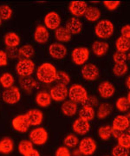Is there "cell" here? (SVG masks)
<instances>
[{
  "instance_id": "6da1fadb",
  "label": "cell",
  "mask_w": 130,
  "mask_h": 156,
  "mask_svg": "<svg viewBox=\"0 0 130 156\" xmlns=\"http://www.w3.org/2000/svg\"><path fill=\"white\" fill-rule=\"evenodd\" d=\"M57 71L55 66L50 62L41 64L37 70V77L41 83H51L56 81Z\"/></svg>"
},
{
  "instance_id": "7a4b0ae2",
  "label": "cell",
  "mask_w": 130,
  "mask_h": 156,
  "mask_svg": "<svg viewBox=\"0 0 130 156\" xmlns=\"http://www.w3.org/2000/svg\"><path fill=\"white\" fill-rule=\"evenodd\" d=\"M96 36L101 39L109 38L114 31V26L113 23L109 20H101L96 24L95 29Z\"/></svg>"
},
{
  "instance_id": "3957f363",
  "label": "cell",
  "mask_w": 130,
  "mask_h": 156,
  "mask_svg": "<svg viewBox=\"0 0 130 156\" xmlns=\"http://www.w3.org/2000/svg\"><path fill=\"white\" fill-rule=\"evenodd\" d=\"M88 96L86 89L79 84H74L69 89V97L76 103H83Z\"/></svg>"
},
{
  "instance_id": "277c9868",
  "label": "cell",
  "mask_w": 130,
  "mask_h": 156,
  "mask_svg": "<svg viewBox=\"0 0 130 156\" xmlns=\"http://www.w3.org/2000/svg\"><path fill=\"white\" fill-rule=\"evenodd\" d=\"M34 69L35 63L31 59H21L16 65V71L22 77L30 76Z\"/></svg>"
},
{
  "instance_id": "5b68a950",
  "label": "cell",
  "mask_w": 130,
  "mask_h": 156,
  "mask_svg": "<svg viewBox=\"0 0 130 156\" xmlns=\"http://www.w3.org/2000/svg\"><path fill=\"white\" fill-rule=\"evenodd\" d=\"M29 136L30 140L36 145H44L48 140V133L45 128H34L30 131Z\"/></svg>"
},
{
  "instance_id": "8992f818",
  "label": "cell",
  "mask_w": 130,
  "mask_h": 156,
  "mask_svg": "<svg viewBox=\"0 0 130 156\" xmlns=\"http://www.w3.org/2000/svg\"><path fill=\"white\" fill-rule=\"evenodd\" d=\"M96 141L90 137H85L80 141L79 152L84 156L92 155L96 150Z\"/></svg>"
},
{
  "instance_id": "52a82bcc",
  "label": "cell",
  "mask_w": 130,
  "mask_h": 156,
  "mask_svg": "<svg viewBox=\"0 0 130 156\" xmlns=\"http://www.w3.org/2000/svg\"><path fill=\"white\" fill-rule=\"evenodd\" d=\"M71 56L76 65H83L90 58V50L85 47H78L73 50Z\"/></svg>"
},
{
  "instance_id": "ba28073f",
  "label": "cell",
  "mask_w": 130,
  "mask_h": 156,
  "mask_svg": "<svg viewBox=\"0 0 130 156\" xmlns=\"http://www.w3.org/2000/svg\"><path fill=\"white\" fill-rule=\"evenodd\" d=\"M21 99V93L17 87L12 86L3 92V100L8 104H16Z\"/></svg>"
},
{
  "instance_id": "9c48e42d",
  "label": "cell",
  "mask_w": 130,
  "mask_h": 156,
  "mask_svg": "<svg viewBox=\"0 0 130 156\" xmlns=\"http://www.w3.org/2000/svg\"><path fill=\"white\" fill-rule=\"evenodd\" d=\"M50 95L51 99L56 101H64L69 95V89L67 86L62 84H57L54 86L50 91Z\"/></svg>"
},
{
  "instance_id": "30bf717a",
  "label": "cell",
  "mask_w": 130,
  "mask_h": 156,
  "mask_svg": "<svg viewBox=\"0 0 130 156\" xmlns=\"http://www.w3.org/2000/svg\"><path fill=\"white\" fill-rule=\"evenodd\" d=\"M12 126L15 130H17L20 133H25L30 128V122L26 114L20 115L16 116L12 121Z\"/></svg>"
},
{
  "instance_id": "8fae6325",
  "label": "cell",
  "mask_w": 130,
  "mask_h": 156,
  "mask_svg": "<svg viewBox=\"0 0 130 156\" xmlns=\"http://www.w3.org/2000/svg\"><path fill=\"white\" fill-rule=\"evenodd\" d=\"M82 75L87 81H95L99 76V69L95 64L88 63L82 69Z\"/></svg>"
},
{
  "instance_id": "7c38bea8",
  "label": "cell",
  "mask_w": 130,
  "mask_h": 156,
  "mask_svg": "<svg viewBox=\"0 0 130 156\" xmlns=\"http://www.w3.org/2000/svg\"><path fill=\"white\" fill-rule=\"evenodd\" d=\"M69 11L76 17L83 16L88 9V5L84 1H72L69 4Z\"/></svg>"
},
{
  "instance_id": "4fadbf2b",
  "label": "cell",
  "mask_w": 130,
  "mask_h": 156,
  "mask_svg": "<svg viewBox=\"0 0 130 156\" xmlns=\"http://www.w3.org/2000/svg\"><path fill=\"white\" fill-rule=\"evenodd\" d=\"M49 52L53 58L55 59H62L67 55V49L62 44L54 43L49 47Z\"/></svg>"
},
{
  "instance_id": "5bb4252c",
  "label": "cell",
  "mask_w": 130,
  "mask_h": 156,
  "mask_svg": "<svg viewBox=\"0 0 130 156\" xmlns=\"http://www.w3.org/2000/svg\"><path fill=\"white\" fill-rule=\"evenodd\" d=\"M44 24L48 29L57 30L61 24V17L57 12H49L44 17Z\"/></svg>"
},
{
  "instance_id": "9a60e30c",
  "label": "cell",
  "mask_w": 130,
  "mask_h": 156,
  "mask_svg": "<svg viewBox=\"0 0 130 156\" xmlns=\"http://www.w3.org/2000/svg\"><path fill=\"white\" fill-rule=\"evenodd\" d=\"M72 128L75 131V133L76 134L83 135L86 134L90 129V124L89 122L85 121L83 119L78 118L74 122L73 125H72Z\"/></svg>"
},
{
  "instance_id": "2e32d148",
  "label": "cell",
  "mask_w": 130,
  "mask_h": 156,
  "mask_svg": "<svg viewBox=\"0 0 130 156\" xmlns=\"http://www.w3.org/2000/svg\"><path fill=\"white\" fill-rule=\"evenodd\" d=\"M26 115L30 126H38L43 122L44 115L39 109H30L26 113Z\"/></svg>"
},
{
  "instance_id": "e0dca14e",
  "label": "cell",
  "mask_w": 130,
  "mask_h": 156,
  "mask_svg": "<svg viewBox=\"0 0 130 156\" xmlns=\"http://www.w3.org/2000/svg\"><path fill=\"white\" fill-rule=\"evenodd\" d=\"M115 89L114 85L109 82H103L98 86V92L102 98H110L114 94Z\"/></svg>"
},
{
  "instance_id": "ac0fdd59",
  "label": "cell",
  "mask_w": 130,
  "mask_h": 156,
  "mask_svg": "<svg viewBox=\"0 0 130 156\" xmlns=\"http://www.w3.org/2000/svg\"><path fill=\"white\" fill-rule=\"evenodd\" d=\"M129 126V122L126 115H117L114 119L113 122H112V128L121 132L127 130Z\"/></svg>"
},
{
  "instance_id": "d6986e66",
  "label": "cell",
  "mask_w": 130,
  "mask_h": 156,
  "mask_svg": "<svg viewBox=\"0 0 130 156\" xmlns=\"http://www.w3.org/2000/svg\"><path fill=\"white\" fill-rule=\"evenodd\" d=\"M65 28L71 35H76V34H79L82 31L83 24H82V22L79 20V18L72 17L66 23Z\"/></svg>"
},
{
  "instance_id": "ffe728a7",
  "label": "cell",
  "mask_w": 130,
  "mask_h": 156,
  "mask_svg": "<svg viewBox=\"0 0 130 156\" xmlns=\"http://www.w3.org/2000/svg\"><path fill=\"white\" fill-rule=\"evenodd\" d=\"M34 38L38 44H45L49 39V31L47 28L43 25L37 26L35 30Z\"/></svg>"
},
{
  "instance_id": "44dd1931",
  "label": "cell",
  "mask_w": 130,
  "mask_h": 156,
  "mask_svg": "<svg viewBox=\"0 0 130 156\" xmlns=\"http://www.w3.org/2000/svg\"><path fill=\"white\" fill-rule=\"evenodd\" d=\"M109 49V45L104 41H96L92 44V51L97 56H104Z\"/></svg>"
},
{
  "instance_id": "7402d4cb",
  "label": "cell",
  "mask_w": 130,
  "mask_h": 156,
  "mask_svg": "<svg viewBox=\"0 0 130 156\" xmlns=\"http://www.w3.org/2000/svg\"><path fill=\"white\" fill-rule=\"evenodd\" d=\"M51 96L50 93L46 91H41L36 95V102L37 104L43 108H47L51 104Z\"/></svg>"
},
{
  "instance_id": "603a6c76",
  "label": "cell",
  "mask_w": 130,
  "mask_h": 156,
  "mask_svg": "<svg viewBox=\"0 0 130 156\" xmlns=\"http://www.w3.org/2000/svg\"><path fill=\"white\" fill-rule=\"evenodd\" d=\"M77 111V104L73 101L69 100L63 102L62 105V114L66 116H73Z\"/></svg>"
},
{
  "instance_id": "cb8c5ba5",
  "label": "cell",
  "mask_w": 130,
  "mask_h": 156,
  "mask_svg": "<svg viewBox=\"0 0 130 156\" xmlns=\"http://www.w3.org/2000/svg\"><path fill=\"white\" fill-rule=\"evenodd\" d=\"M5 43L8 48H17L20 44V38L15 32H8L5 36Z\"/></svg>"
},
{
  "instance_id": "d4e9b609",
  "label": "cell",
  "mask_w": 130,
  "mask_h": 156,
  "mask_svg": "<svg viewBox=\"0 0 130 156\" xmlns=\"http://www.w3.org/2000/svg\"><path fill=\"white\" fill-rule=\"evenodd\" d=\"M13 149H14V143L11 138L5 137L0 140V153L1 154H8L12 153Z\"/></svg>"
},
{
  "instance_id": "484cf974",
  "label": "cell",
  "mask_w": 130,
  "mask_h": 156,
  "mask_svg": "<svg viewBox=\"0 0 130 156\" xmlns=\"http://www.w3.org/2000/svg\"><path fill=\"white\" fill-rule=\"evenodd\" d=\"M85 18L90 22H96L101 17V11L96 7H88L84 14Z\"/></svg>"
},
{
  "instance_id": "4316f807",
  "label": "cell",
  "mask_w": 130,
  "mask_h": 156,
  "mask_svg": "<svg viewBox=\"0 0 130 156\" xmlns=\"http://www.w3.org/2000/svg\"><path fill=\"white\" fill-rule=\"evenodd\" d=\"M96 116V112L94 108H91V107H87L83 106L79 111V118L81 119H83L87 122H90L92 121Z\"/></svg>"
},
{
  "instance_id": "83f0119b",
  "label": "cell",
  "mask_w": 130,
  "mask_h": 156,
  "mask_svg": "<svg viewBox=\"0 0 130 156\" xmlns=\"http://www.w3.org/2000/svg\"><path fill=\"white\" fill-rule=\"evenodd\" d=\"M19 83L21 85V87L26 91H30L35 88H37V86H38L37 83L30 76H25V77L21 78L19 81Z\"/></svg>"
},
{
  "instance_id": "f1b7e54d",
  "label": "cell",
  "mask_w": 130,
  "mask_h": 156,
  "mask_svg": "<svg viewBox=\"0 0 130 156\" xmlns=\"http://www.w3.org/2000/svg\"><path fill=\"white\" fill-rule=\"evenodd\" d=\"M115 45H116V49L117 51H121V52H128L130 50V40L128 38H126L123 37H120L116 42H115Z\"/></svg>"
},
{
  "instance_id": "f546056e",
  "label": "cell",
  "mask_w": 130,
  "mask_h": 156,
  "mask_svg": "<svg viewBox=\"0 0 130 156\" xmlns=\"http://www.w3.org/2000/svg\"><path fill=\"white\" fill-rule=\"evenodd\" d=\"M56 38L63 43H67L71 39V34L64 27H59L56 30Z\"/></svg>"
},
{
  "instance_id": "4dcf8cb0",
  "label": "cell",
  "mask_w": 130,
  "mask_h": 156,
  "mask_svg": "<svg viewBox=\"0 0 130 156\" xmlns=\"http://www.w3.org/2000/svg\"><path fill=\"white\" fill-rule=\"evenodd\" d=\"M34 55V49L31 45L25 44L18 50V56L22 59H30Z\"/></svg>"
},
{
  "instance_id": "1f68e13d",
  "label": "cell",
  "mask_w": 130,
  "mask_h": 156,
  "mask_svg": "<svg viewBox=\"0 0 130 156\" xmlns=\"http://www.w3.org/2000/svg\"><path fill=\"white\" fill-rule=\"evenodd\" d=\"M111 111H112V106L109 103H102L97 109L96 115L99 119H104L110 115Z\"/></svg>"
},
{
  "instance_id": "d6a6232c",
  "label": "cell",
  "mask_w": 130,
  "mask_h": 156,
  "mask_svg": "<svg viewBox=\"0 0 130 156\" xmlns=\"http://www.w3.org/2000/svg\"><path fill=\"white\" fill-rule=\"evenodd\" d=\"M14 83V77L10 73H5L0 76V84L5 89H9L13 86Z\"/></svg>"
},
{
  "instance_id": "836d02e7",
  "label": "cell",
  "mask_w": 130,
  "mask_h": 156,
  "mask_svg": "<svg viewBox=\"0 0 130 156\" xmlns=\"http://www.w3.org/2000/svg\"><path fill=\"white\" fill-rule=\"evenodd\" d=\"M98 135L103 140H107L112 137V127L103 125L98 129Z\"/></svg>"
},
{
  "instance_id": "e575fe53",
  "label": "cell",
  "mask_w": 130,
  "mask_h": 156,
  "mask_svg": "<svg viewBox=\"0 0 130 156\" xmlns=\"http://www.w3.org/2000/svg\"><path fill=\"white\" fill-rule=\"evenodd\" d=\"M63 143H64V146L68 148H72V147H75L76 146L78 145L79 143V140L77 138L76 135L75 134H69L67 135L64 140H63Z\"/></svg>"
},
{
  "instance_id": "d590c367",
  "label": "cell",
  "mask_w": 130,
  "mask_h": 156,
  "mask_svg": "<svg viewBox=\"0 0 130 156\" xmlns=\"http://www.w3.org/2000/svg\"><path fill=\"white\" fill-rule=\"evenodd\" d=\"M32 148H33V143L30 140H21L19 145H18V151L23 155H24L26 153H28L29 151L32 149Z\"/></svg>"
},
{
  "instance_id": "8d00e7d4",
  "label": "cell",
  "mask_w": 130,
  "mask_h": 156,
  "mask_svg": "<svg viewBox=\"0 0 130 156\" xmlns=\"http://www.w3.org/2000/svg\"><path fill=\"white\" fill-rule=\"evenodd\" d=\"M56 82L57 84H62V85L67 86L70 83V77L68 75V73H66L65 71H57Z\"/></svg>"
},
{
  "instance_id": "74e56055",
  "label": "cell",
  "mask_w": 130,
  "mask_h": 156,
  "mask_svg": "<svg viewBox=\"0 0 130 156\" xmlns=\"http://www.w3.org/2000/svg\"><path fill=\"white\" fill-rule=\"evenodd\" d=\"M116 108L121 112H127L130 108V104L127 97H120L116 101Z\"/></svg>"
},
{
  "instance_id": "f35d334b",
  "label": "cell",
  "mask_w": 130,
  "mask_h": 156,
  "mask_svg": "<svg viewBox=\"0 0 130 156\" xmlns=\"http://www.w3.org/2000/svg\"><path fill=\"white\" fill-rule=\"evenodd\" d=\"M12 16V8L10 6L3 5H0V17L2 20H9Z\"/></svg>"
},
{
  "instance_id": "ab89813d",
  "label": "cell",
  "mask_w": 130,
  "mask_h": 156,
  "mask_svg": "<svg viewBox=\"0 0 130 156\" xmlns=\"http://www.w3.org/2000/svg\"><path fill=\"white\" fill-rule=\"evenodd\" d=\"M128 70V67L126 63L121 64H115L113 68V73L116 76H122Z\"/></svg>"
},
{
  "instance_id": "60d3db41",
  "label": "cell",
  "mask_w": 130,
  "mask_h": 156,
  "mask_svg": "<svg viewBox=\"0 0 130 156\" xmlns=\"http://www.w3.org/2000/svg\"><path fill=\"white\" fill-rule=\"evenodd\" d=\"M112 156H129V149L125 148L121 146H115L112 149Z\"/></svg>"
},
{
  "instance_id": "b9f144b4",
  "label": "cell",
  "mask_w": 130,
  "mask_h": 156,
  "mask_svg": "<svg viewBox=\"0 0 130 156\" xmlns=\"http://www.w3.org/2000/svg\"><path fill=\"white\" fill-rule=\"evenodd\" d=\"M113 60L115 62V64L126 63V62L128 61V56H127V54L124 52L116 51L113 55Z\"/></svg>"
},
{
  "instance_id": "7bdbcfd3",
  "label": "cell",
  "mask_w": 130,
  "mask_h": 156,
  "mask_svg": "<svg viewBox=\"0 0 130 156\" xmlns=\"http://www.w3.org/2000/svg\"><path fill=\"white\" fill-rule=\"evenodd\" d=\"M118 145L125 148H130V135L127 133H123L118 139Z\"/></svg>"
},
{
  "instance_id": "ee69618b",
  "label": "cell",
  "mask_w": 130,
  "mask_h": 156,
  "mask_svg": "<svg viewBox=\"0 0 130 156\" xmlns=\"http://www.w3.org/2000/svg\"><path fill=\"white\" fill-rule=\"evenodd\" d=\"M98 103V100L96 96H88L87 99L82 103L83 106L91 107V108H95Z\"/></svg>"
},
{
  "instance_id": "f6af8a7d",
  "label": "cell",
  "mask_w": 130,
  "mask_h": 156,
  "mask_svg": "<svg viewBox=\"0 0 130 156\" xmlns=\"http://www.w3.org/2000/svg\"><path fill=\"white\" fill-rule=\"evenodd\" d=\"M103 4H104V6L107 8V10L114 11L121 5V2L120 1H104Z\"/></svg>"
},
{
  "instance_id": "bcb514c9",
  "label": "cell",
  "mask_w": 130,
  "mask_h": 156,
  "mask_svg": "<svg viewBox=\"0 0 130 156\" xmlns=\"http://www.w3.org/2000/svg\"><path fill=\"white\" fill-rule=\"evenodd\" d=\"M55 156H71V153L68 147L64 146V147H60L57 148Z\"/></svg>"
},
{
  "instance_id": "7dc6e473",
  "label": "cell",
  "mask_w": 130,
  "mask_h": 156,
  "mask_svg": "<svg viewBox=\"0 0 130 156\" xmlns=\"http://www.w3.org/2000/svg\"><path fill=\"white\" fill-rule=\"evenodd\" d=\"M8 63V56L4 50H0V66H6Z\"/></svg>"
},
{
  "instance_id": "c3c4849f",
  "label": "cell",
  "mask_w": 130,
  "mask_h": 156,
  "mask_svg": "<svg viewBox=\"0 0 130 156\" xmlns=\"http://www.w3.org/2000/svg\"><path fill=\"white\" fill-rule=\"evenodd\" d=\"M121 37L129 39L130 38V25L127 24V25L123 26V27L121 28Z\"/></svg>"
},
{
  "instance_id": "681fc988",
  "label": "cell",
  "mask_w": 130,
  "mask_h": 156,
  "mask_svg": "<svg viewBox=\"0 0 130 156\" xmlns=\"http://www.w3.org/2000/svg\"><path fill=\"white\" fill-rule=\"evenodd\" d=\"M6 53H7V56L11 58H14L18 56V50H17V48H8V52Z\"/></svg>"
},
{
  "instance_id": "f907efd6",
  "label": "cell",
  "mask_w": 130,
  "mask_h": 156,
  "mask_svg": "<svg viewBox=\"0 0 130 156\" xmlns=\"http://www.w3.org/2000/svg\"><path fill=\"white\" fill-rule=\"evenodd\" d=\"M23 156H40V154L38 151L32 148V149H30V150L29 151L28 153H26Z\"/></svg>"
},
{
  "instance_id": "816d5d0a",
  "label": "cell",
  "mask_w": 130,
  "mask_h": 156,
  "mask_svg": "<svg viewBox=\"0 0 130 156\" xmlns=\"http://www.w3.org/2000/svg\"><path fill=\"white\" fill-rule=\"evenodd\" d=\"M122 134H123V132L119 131L117 129H114V128H112V136H114V137H115V138L118 139L119 137H120Z\"/></svg>"
},
{
  "instance_id": "f5cc1de1",
  "label": "cell",
  "mask_w": 130,
  "mask_h": 156,
  "mask_svg": "<svg viewBox=\"0 0 130 156\" xmlns=\"http://www.w3.org/2000/svg\"><path fill=\"white\" fill-rule=\"evenodd\" d=\"M126 85H127L128 89L130 90V76L127 79V81H126Z\"/></svg>"
},
{
  "instance_id": "db71d44e",
  "label": "cell",
  "mask_w": 130,
  "mask_h": 156,
  "mask_svg": "<svg viewBox=\"0 0 130 156\" xmlns=\"http://www.w3.org/2000/svg\"><path fill=\"white\" fill-rule=\"evenodd\" d=\"M126 116H127V118H128V122H129V124H130V111L128 113V115H127Z\"/></svg>"
},
{
  "instance_id": "11a10c76",
  "label": "cell",
  "mask_w": 130,
  "mask_h": 156,
  "mask_svg": "<svg viewBox=\"0 0 130 156\" xmlns=\"http://www.w3.org/2000/svg\"><path fill=\"white\" fill-rule=\"evenodd\" d=\"M127 56H128V60L130 62V50L128 51V55H127Z\"/></svg>"
},
{
  "instance_id": "9f6ffc18",
  "label": "cell",
  "mask_w": 130,
  "mask_h": 156,
  "mask_svg": "<svg viewBox=\"0 0 130 156\" xmlns=\"http://www.w3.org/2000/svg\"><path fill=\"white\" fill-rule=\"evenodd\" d=\"M127 134H128V135H130V126L128 127V128L127 129Z\"/></svg>"
},
{
  "instance_id": "6f0895ef",
  "label": "cell",
  "mask_w": 130,
  "mask_h": 156,
  "mask_svg": "<svg viewBox=\"0 0 130 156\" xmlns=\"http://www.w3.org/2000/svg\"><path fill=\"white\" fill-rule=\"evenodd\" d=\"M128 102H129V104H130V91H129V93H128Z\"/></svg>"
},
{
  "instance_id": "680465c9",
  "label": "cell",
  "mask_w": 130,
  "mask_h": 156,
  "mask_svg": "<svg viewBox=\"0 0 130 156\" xmlns=\"http://www.w3.org/2000/svg\"><path fill=\"white\" fill-rule=\"evenodd\" d=\"M2 21H3V20H2V19H1V17H0V25L2 24Z\"/></svg>"
},
{
  "instance_id": "91938a15",
  "label": "cell",
  "mask_w": 130,
  "mask_h": 156,
  "mask_svg": "<svg viewBox=\"0 0 130 156\" xmlns=\"http://www.w3.org/2000/svg\"><path fill=\"white\" fill-rule=\"evenodd\" d=\"M129 40H130V38H129Z\"/></svg>"
}]
</instances>
